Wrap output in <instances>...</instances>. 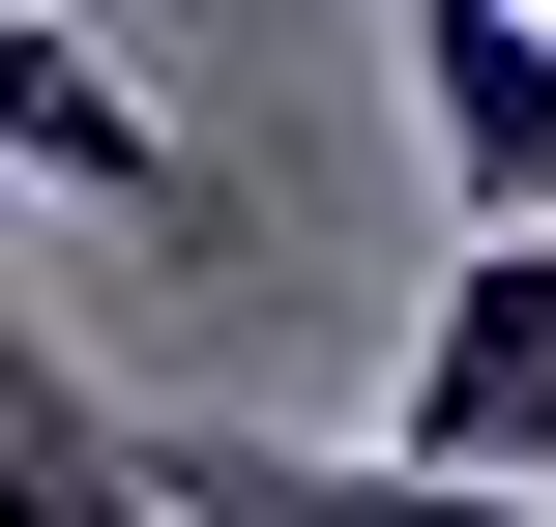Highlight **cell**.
Returning <instances> with one entry per match:
<instances>
[{
    "label": "cell",
    "instance_id": "3957f363",
    "mask_svg": "<svg viewBox=\"0 0 556 527\" xmlns=\"http://www.w3.org/2000/svg\"><path fill=\"white\" fill-rule=\"evenodd\" d=\"M205 527H556V469H440V440H176Z\"/></svg>",
    "mask_w": 556,
    "mask_h": 527
},
{
    "label": "cell",
    "instance_id": "7a4b0ae2",
    "mask_svg": "<svg viewBox=\"0 0 556 527\" xmlns=\"http://www.w3.org/2000/svg\"><path fill=\"white\" fill-rule=\"evenodd\" d=\"M410 147L469 176V235H556V0H410Z\"/></svg>",
    "mask_w": 556,
    "mask_h": 527
},
{
    "label": "cell",
    "instance_id": "5b68a950",
    "mask_svg": "<svg viewBox=\"0 0 556 527\" xmlns=\"http://www.w3.org/2000/svg\"><path fill=\"white\" fill-rule=\"evenodd\" d=\"M0 527H205V499H176V440H147L88 352H29V381H0Z\"/></svg>",
    "mask_w": 556,
    "mask_h": 527
},
{
    "label": "cell",
    "instance_id": "6da1fadb",
    "mask_svg": "<svg viewBox=\"0 0 556 527\" xmlns=\"http://www.w3.org/2000/svg\"><path fill=\"white\" fill-rule=\"evenodd\" d=\"M410 440H440V469H556V235H469V264H440Z\"/></svg>",
    "mask_w": 556,
    "mask_h": 527
},
{
    "label": "cell",
    "instance_id": "277c9868",
    "mask_svg": "<svg viewBox=\"0 0 556 527\" xmlns=\"http://www.w3.org/2000/svg\"><path fill=\"white\" fill-rule=\"evenodd\" d=\"M0 147H29L59 205H117V235H176V205H205V147H176V117H147V88H117L88 29H59V0L0 29Z\"/></svg>",
    "mask_w": 556,
    "mask_h": 527
}]
</instances>
